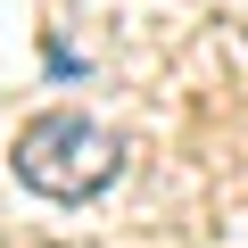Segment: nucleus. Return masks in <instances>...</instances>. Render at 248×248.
I'll list each match as a JSON object with an SVG mask.
<instances>
[{"label":"nucleus","instance_id":"obj_1","mask_svg":"<svg viewBox=\"0 0 248 248\" xmlns=\"http://www.w3.org/2000/svg\"><path fill=\"white\" fill-rule=\"evenodd\" d=\"M9 166L42 199H99L124 174V141L108 133L99 116H83V108H50V116H33L25 133H17Z\"/></svg>","mask_w":248,"mask_h":248}]
</instances>
